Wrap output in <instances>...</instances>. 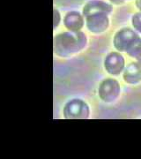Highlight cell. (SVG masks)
I'll use <instances>...</instances> for the list:
<instances>
[{"mask_svg":"<svg viewBox=\"0 0 141 159\" xmlns=\"http://www.w3.org/2000/svg\"><path fill=\"white\" fill-rule=\"evenodd\" d=\"M86 44V37L82 32H64L54 39V49L56 55L66 57L80 51Z\"/></svg>","mask_w":141,"mask_h":159,"instance_id":"cell-1","label":"cell"},{"mask_svg":"<svg viewBox=\"0 0 141 159\" xmlns=\"http://www.w3.org/2000/svg\"><path fill=\"white\" fill-rule=\"evenodd\" d=\"M140 37L133 30L124 29L118 31L114 37V45L117 50L128 53Z\"/></svg>","mask_w":141,"mask_h":159,"instance_id":"cell-2","label":"cell"},{"mask_svg":"<svg viewBox=\"0 0 141 159\" xmlns=\"http://www.w3.org/2000/svg\"><path fill=\"white\" fill-rule=\"evenodd\" d=\"M64 115L66 119H86L89 117V107L84 101L73 99L65 104Z\"/></svg>","mask_w":141,"mask_h":159,"instance_id":"cell-3","label":"cell"},{"mask_svg":"<svg viewBox=\"0 0 141 159\" xmlns=\"http://www.w3.org/2000/svg\"><path fill=\"white\" fill-rule=\"evenodd\" d=\"M120 94L119 83L114 79L103 80L99 87V97L102 101L111 102L115 101Z\"/></svg>","mask_w":141,"mask_h":159,"instance_id":"cell-4","label":"cell"},{"mask_svg":"<svg viewBox=\"0 0 141 159\" xmlns=\"http://www.w3.org/2000/svg\"><path fill=\"white\" fill-rule=\"evenodd\" d=\"M86 27L93 33H102L108 27V18L105 12L93 13L86 17Z\"/></svg>","mask_w":141,"mask_h":159,"instance_id":"cell-5","label":"cell"},{"mask_svg":"<svg viewBox=\"0 0 141 159\" xmlns=\"http://www.w3.org/2000/svg\"><path fill=\"white\" fill-rule=\"evenodd\" d=\"M104 66L108 74L117 75L123 71L124 67V57L117 52H112L107 56Z\"/></svg>","mask_w":141,"mask_h":159,"instance_id":"cell-6","label":"cell"},{"mask_svg":"<svg viewBox=\"0 0 141 159\" xmlns=\"http://www.w3.org/2000/svg\"><path fill=\"white\" fill-rule=\"evenodd\" d=\"M112 11V6L108 5L105 2L99 1V0H93L88 2L83 9V14L85 17L93 14V13H98V12H105L108 14Z\"/></svg>","mask_w":141,"mask_h":159,"instance_id":"cell-7","label":"cell"},{"mask_svg":"<svg viewBox=\"0 0 141 159\" xmlns=\"http://www.w3.org/2000/svg\"><path fill=\"white\" fill-rule=\"evenodd\" d=\"M124 80L129 84H137L141 81V65L130 63L124 72Z\"/></svg>","mask_w":141,"mask_h":159,"instance_id":"cell-8","label":"cell"},{"mask_svg":"<svg viewBox=\"0 0 141 159\" xmlns=\"http://www.w3.org/2000/svg\"><path fill=\"white\" fill-rule=\"evenodd\" d=\"M64 26L67 28L70 31L77 32L83 28L84 25V20L82 15L78 11H71L66 14L64 20Z\"/></svg>","mask_w":141,"mask_h":159,"instance_id":"cell-9","label":"cell"},{"mask_svg":"<svg viewBox=\"0 0 141 159\" xmlns=\"http://www.w3.org/2000/svg\"><path fill=\"white\" fill-rule=\"evenodd\" d=\"M129 56L131 57H135L136 59L138 57H139L141 56V38L137 43L136 44L133 46V48L130 50L128 53H127Z\"/></svg>","mask_w":141,"mask_h":159,"instance_id":"cell-10","label":"cell"},{"mask_svg":"<svg viewBox=\"0 0 141 159\" xmlns=\"http://www.w3.org/2000/svg\"><path fill=\"white\" fill-rule=\"evenodd\" d=\"M132 25L137 31L141 33V12L134 14L132 17Z\"/></svg>","mask_w":141,"mask_h":159,"instance_id":"cell-11","label":"cell"},{"mask_svg":"<svg viewBox=\"0 0 141 159\" xmlns=\"http://www.w3.org/2000/svg\"><path fill=\"white\" fill-rule=\"evenodd\" d=\"M53 12H54V24H53V27H54V29H56V27L59 25V23H60L61 16H60L59 11L56 10V9H54Z\"/></svg>","mask_w":141,"mask_h":159,"instance_id":"cell-12","label":"cell"},{"mask_svg":"<svg viewBox=\"0 0 141 159\" xmlns=\"http://www.w3.org/2000/svg\"><path fill=\"white\" fill-rule=\"evenodd\" d=\"M113 4H116V5H121L124 2V0H110Z\"/></svg>","mask_w":141,"mask_h":159,"instance_id":"cell-13","label":"cell"},{"mask_svg":"<svg viewBox=\"0 0 141 159\" xmlns=\"http://www.w3.org/2000/svg\"><path fill=\"white\" fill-rule=\"evenodd\" d=\"M136 6L141 11V0H136Z\"/></svg>","mask_w":141,"mask_h":159,"instance_id":"cell-14","label":"cell"},{"mask_svg":"<svg viewBox=\"0 0 141 159\" xmlns=\"http://www.w3.org/2000/svg\"><path fill=\"white\" fill-rule=\"evenodd\" d=\"M137 60H138V62L139 63V64L141 65V56L139 57H138V58H137Z\"/></svg>","mask_w":141,"mask_h":159,"instance_id":"cell-15","label":"cell"}]
</instances>
